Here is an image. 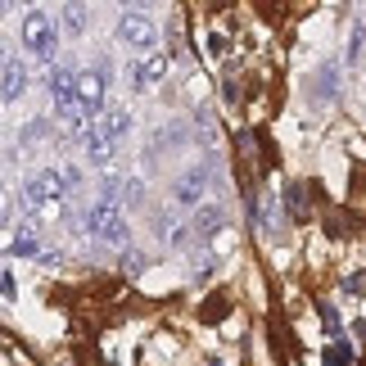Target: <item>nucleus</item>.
<instances>
[{"mask_svg":"<svg viewBox=\"0 0 366 366\" xmlns=\"http://www.w3.org/2000/svg\"><path fill=\"white\" fill-rule=\"evenodd\" d=\"M27 86V68L19 64V54H5V86H0V95H5V104L9 100H19V91Z\"/></svg>","mask_w":366,"mask_h":366,"instance_id":"nucleus-8","label":"nucleus"},{"mask_svg":"<svg viewBox=\"0 0 366 366\" xmlns=\"http://www.w3.org/2000/svg\"><path fill=\"white\" fill-rule=\"evenodd\" d=\"M213 177H217V163H213V159L190 163L186 172L172 181V204H177V208H194V204L204 199V190L213 186Z\"/></svg>","mask_w":366,"mask_h":366,"instance_id":"nucleus-4","label":"nucleus"},{"mask_svg":"<svg viewBox=\"0 0 366 366\" xmlns=\"http://www.w3.org/2000/svg\"><path fill=\"white\" fill-rule=\"evenodd\" d=\"M118 41L136 54V59H145V54L159 50V27L149 23V14H140V9H122V14H118Z\"/></svg>","mask_w":366,"mask_h":366,"instance_id":"nucleus-3","label":"nucleus"},{"mask_svg":"<svg viewBox=\"0 0 366 366\" xmlns=\"http://www.w3.org/2000/svg\"><path fill=\"white\" fill-rule=\"evenodd\" d=\"M335 77H340V64H326V68H321V86H317V100H330V95H335Z\"/></svg>","mask_w":366,"mask_h":366,"instance_id":"nucleus-13","label":"nucleus"},{"mask_svg":"<svg viewBox=\"0 0 366 366\" xmlns=\"http://www.w3.org/2000/svg\"><path fill=\"white\" fill-rule=\"evenodd\" d=\"M118 199H122V208H127V204H132V208H136L140 199H145V186H140V181H136V177H122V194H118Z\"/></svg>","mask_w":366,"mask_h":366,"instance_id":"nucleus-14","label":"nucleus"},{"mask_svg":"<svg viewBox=\"0 0 366 366\" xmlns=\"http://www.w3.org/2000/svg\"><path fill=\"white\" fill-rule=\"evenodd\" d=\"M100 127L109 132V140L118 145V140H127V136H132V114H127V109H109V114L100 118Z\"/></svg>","mask_w":366,"mask_h":366,"instance_id":"nucleus-11","label":"nucleus"},{"mask_svg":"<svg viewBox=\"0 0 366 366\" xmlns=\"http://www.w3.org/2000/svg\"><path fill=\"white\" fill-rule=\"evenodd\" d=\"M23 50L36 64H50L59 50V19H50L46 9H27L23 14Z\"/></svg>","mask_w":366,"mask_h":366,"instance_id":"nucleus-2","label":"nucleus"},{"mask_svg":"<svg viewBox=\"0 0 366 366\" xmlns=\"http://www.w3.org/2000/svg\"><path fill=\"white\" fill-rule=\"evenodd\" d=\"M222 222H227V208L222 204H208V208H199V217H194V235H217L222 231Z\"/></svg>","mask_w":366,"mask_h":366,"instance_id":"nucleus-10","label":"nucleus"},{"mask_svg":"<svg viewBox=\"0 0 366 366\" xmlns=\"http://www.w3.org/2000/svg\"><path fill=\"white\" fill-rule=\"evenodd\" d=\"M114 149H118V145L109 140V132H104L100 122H91L86 132H81V154H86V163L109 167V163H114Z\"/></svg>","mask_w":366,"mask_h":366,"instance_id":"nucleus-7","label":"nucleus"},{"mask_svg":"<svg viewBox=\"0 0 366 366\" xmlns=\"http://www.w3.org/2000/svg\"><path fill=\"white\" fill-rule=\"evenodd\" d=\"M163 77H167V54L163 50H154V54H145V59H136V64H127V86H136V91L159 86Z\"/></svg>","mask_w":366,"mask_h":366,"instance_id":"nucleus-6","label":"nucleus"},{"mask_svg":"<svg viewBox=\"0 0 366 366\" xmlns=\"http://www.w3.org/2000/svg\"><path fill=\"white\" fill-rule=\"evenodd\" d=\"M86 23H91L86 5H64V9H59V27H64L68 36H81V32H86Z\"/></svg>","mask_w":366,"mask_h":366,"instance_id":"nucleus-12","label":"nucleus"},{"mask_svg":"<svg viewBox=\"0 0 366 366\" xmlns=\"http://www.w3.org/2000/svg\"><path fill=\"white\" fill-rule=\"evenodd\" d=\"M104 73L109 68L95 64V68H81V77H77V104H81L86 118H95L104 109Z\"/></svg>","mask_w":366,"mask_h":366,"instance_id":"nucleus-5","label":"nucleus"},{"mask_svg":"<svg viewBox=\"0 0 366 366\" xmlns=\"http://www.w3.org/2000/svg\"><path fill=\"white\" fill-rule=\"evenodd\" d=\"M86 231H91L100 244L122 249L127 235H132V227H127V208H122L118 199H100V194H95V204L86 208Z\"/></svg>","mask_w":366,"mask_h":366,"instance_id":"nucleus-1","label":"nucleus"},{"mask_svg":"<svg viewBox=\"0 0 366 366\" xmlns=\"http://www.w3.org/2000/svg\"><path fill=\"white\" fill-rule=\"evenodd\" d=\"M41 244H36V227H23V231H9V258H36Z\"/></svg>","mask_w":366,"mask_h":366,"instance_id":"nucleus-9","label":"nucleus"}]
</instances>
